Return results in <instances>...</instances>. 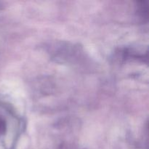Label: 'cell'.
Here are the masks:
<instances>
[{"mask_svg":"<svg viewBox=\"0 0 149 149\" xmlns=\"http://www.w3.org/2000/svg\"><path fill=\"white\" fill-rule=\"evenodd\" d=\"M141 10H142V11H143V7H142V8H141ZM143 10H147V9H145V10H144V9H143Z\"/></svg>","mask_w":149,"mask_h":149,"instance_id":"obj_1","label":"cell"}]
</instances>
